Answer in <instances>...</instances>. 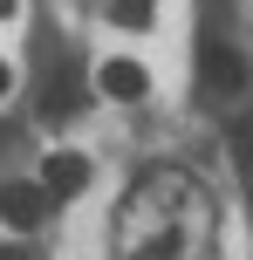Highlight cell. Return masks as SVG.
Wrapping results in <instances>:
<instances>
[{
  "label": "cell",
  "mask_w": 253,
  "mask_h": 260,
  "mask_svg": "<svg viewBox=\"0 0 253 260\" xmlns=\"http://www.w3.org/2000/svg\"><path fill=\"white\" fill-rule=\"evenodd\" d=\"M82 185H89V157H76V151H55L48 165H41V192H48V199H76Z\"/></svg>",
  "instance_id": "cell-1"
},
{
  "label": "cell",
  "mask_w": 253,
  "mask_h": 260,
  "mask_svg": "<svg viewBox=\"0 0 253 260\" xmlns=\"http://www.w3.org/2000/svg\"><path fill=\"white\" fill-rule=\"evenodd\" d=\"M76 110H82V82H76V62H62V76L41 82V117L62 123V117H76Z\"/></svg>",
  "instance_id": "cell-2"
},
{
  "label": "cell",
  "mask_w": 253,
  "mask_h": 260,
  "mask_svg": "<svg viewBox=\"0 0 253 260\" xmlns=\"http://www.w3.org/2000/svg\"><path fill=\"white\" fill-rule=\"evenodd\" d=\"M199 76H205V89H240V82H246V62H240V55H233V48H219V41H205V48H199Z\"/></svg>",
  "instance_id": "cell-3"
},
{
  "label": "cell",
  "mask_w": 253,
  "mask_h": 260,
  "mask_svg": "<svg viewBox=\"0 0 253 260\" xmlns=\"http://www.w3.org/2000/svg\"><path fill=\"white\" fill-rule=\"evenodd\" d=\"M41 212H48L41 185H0V219L7 226H41Z\"/></svg>",
  "instance_id": "cell-4"
},
{
  "label": "cell",
  "mask_w": 253,
  "mask_h": 260,
  "mask_svg": "<svg viewBox=\"0 0 253 260\" xmlns=\"http://www.w3.org/2000/svg\"><path fill=\"white\" fill-rule=\"evenodd\" d=\"M96 89L103 96H117V103H137V96L151 89V76L137 62H103V76H96Z\"/></svg>",
  "instance_id": "cell-5"
},
{
  "label": "cell",
  "mask_w": 253,
  "mask_h": 260,
  "mask_svg": "<svg viewBox=\"0 0 253 260\" xmlns=\"http://www.w3.org/2000/svg\"><path fill=\"white\" fill-rule=\"evenodd\" d=\"M110 21H117V27H151V0H117Z\"/></svg>",
  "instance_id": "cell-6"
},
{
  "label": "cell",
  "mask_w": 253,
  "mask_h": 260,
  "mask_svg": "<svg viewBox=\"0 0 253 260\" xmlns=\"http://www.w3.org/2000/svg\"><path fill=\"white\" fill-rule=\"evenodd\" d=\"M233 157H240V171H253V123L246 117L233 123Z\"/></svg>",
  "instance_id": "cell-7"
},
{
  "label": "cell",
  "mask_w": 253,
  "mask_h": 260,
  "mask_svg": "<svg viewBox=\"0 0 253 260\" xmlns=\"http://www.w3.org/2000/svg\"><path fill=\"white\" fill-rule=\"evenodd\" d=\"M7 82H14V76H7V62H0V96H7Z\"/></svg>",
  "instance_id": "cell-8"
},
{
  "label": "cell",
  "mask_w": 253,
  "mask_h": 260,
  "mask_svg": "<svg viewBox=\"0 0 253 260\" xmlns=\"http://www.w3.org/2000/svg\"><path fill=\"white\" fill-rule=\"evenodd\" d=\"M7 14H14V0H0V21H7Z\"/></svg>",
  "instance_id": "cell-9"
},
{
  "label": "cell",
  "mask_w": 253,
  "mask_h": 260,
  "mask_svg": "<svg viewBox=\"0 0 253 260\" xmlns=\"http://www.w3.org/2000/svg\"><path fill=\"white\" fill-rule=\"evenodd\" d=\"M0 260H27V253H0Z\"/></svg>",
  "instance_id": "cell-10"
}]
</instances>
